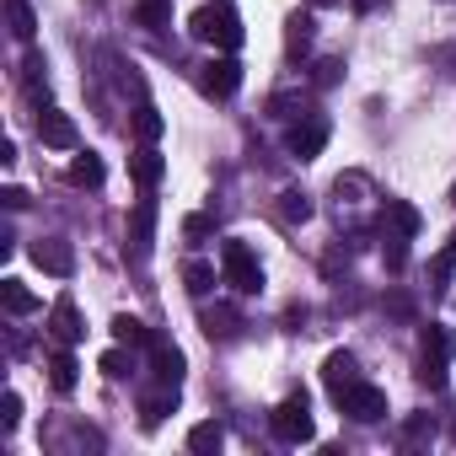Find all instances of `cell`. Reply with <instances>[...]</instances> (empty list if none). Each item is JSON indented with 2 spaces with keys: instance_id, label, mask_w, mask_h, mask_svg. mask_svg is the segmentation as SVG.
<instances>
[{
  "instance_id": "cell-32",
  "label": "cell",
  "mask_w": 456,
  "mask_h": 456,
  "mask_svg": "<svg viewBox=\"0 0 456 456\" xmlns=\"http://www.w3.org/2000/svg\"><path fill=\"white\" fill-rule=\"evenodd\" d=\"M0 408H6V413H0V424H6V429L22 424V397H17V392H6V403H0Z\"/></svg>"
},
{
  "instance_id": "cell-26",
  "label": "cell",
  "mask_w": 456,
  "mask_h": 456,
  "mask_svg": "<svg viewBox=\"0 0 456 456\" xmlns=\"http://www.w3.org/2000/svg\"><path fill=\"white\" fill-rule=\"evenodd\" d=\"M97 370H102L108 381H124V376H129V354H124V344H118V349H108V354L97 360Z\"/></svg>"
},
{
  "instance_id": "cell-28",
  "label": "cell",
  "mask_w": 456,
  "mask_h": 456,
  "mask_svg": "<svg viewBox=\"0 0 456 456\" xmlns=\"http://www.w3.org/2000/svg\"><path fill=\"white\" fill-rule=\"evenodd\" d=\"M151 225H156V209L140 204V209H134V248H140V253L151 248Z\"/></svg>"
},
{
  "instance_id": "cell-1",
  "label": "cell",
  "mask_w": 456,
  "mask_h": 456,
  "mask_svg": "<svg viewBox=\"0 0 456 456\" xmlns=\"http://www.w3.org/2000/svg\"><path fill=\"white\" fill-rule=\"evenodd\" d=\"M188 33L199 38V44H215V49H242V17L232 12V6H199L193 17H188Z\"/></svg>"
},
{
  "instance_id": "cell-21",
  "label": "cell",
  "mask_w": 456,
  "mask_h": 456,
  "mask_svg": "<svg viewBox=\"0 0 456 456\" xmlns=\"http://www.w3.org/2000/svg\"><path fill=\"white\" fill-rule=\"evenodd\" d=\"M134 22H140V28H167V22H172V0H140V6H134Z\"/></svg>"
},
{
  "instance_id": "cell-22",
  "label": "cell",
  "mask_w": 456,
  "mask_h": 456,
  "mask_svg": "<svg viewBox=\"0 0 456 456\" xmlns=\"http://www.w3.org/2000/svg\"><path fill=\"white\" fill-rule=\"evenodd\" d=\"M451 274H456V242H445V248L435 253V264H429V280H435V290H445V285H451Z\"/></svg>"
},
{
  "instance_id": "cell-31",
  "label": "cell",
  "mask_w": 456,
  "mask_h": 456,
  "mask_svg": "<svg viewBox=\"0 0 456 456\" xmlns=\"http://www.w3.org/2000/svg\"><path fill=\"white\" fill-rule=\"evenodd\" d=\"M209 232H215L209 215H188V220H183V237H188V242H199V237H209Z\"/></svg>"
},
{
  "instance_id": "cell-13",
  "label": "cell",
  "mask_w": 456,
  "mask_h": 456,
  "mask_svg": "<svg viewBox=\"0 0 456 456\" xmlns=\"http://www.w3.org/2000/svg\"><path fill=\"white\" fill-rule=\"evenodd\" d=\"M161 172H167V161H161V156H156L151 145L129 156V177H134L140 188H156V183H161Z\"/></svg>"
},
{
  "instance_id": "cell-34",
  "label": "cell",
  "mask_w": 456,
  "mask_h": 456,
  "mask_svg": "<svg viewBox=\"0 0 456 456\" xmlns=\"http://www.w3.org/2000/svg\"><path fill=\"white\" fill-rule=\"evenodd\" d=\"M429 435V419H408V440H424Z\"/></svg>"
},
{
  "instance_id": "cell-29",
  "label": "cell",
  "mask_w": 456,
  "mask_h": 456,
  "mask_svg": "<svg viewBox=\"0 0 456 456\" xmlns=\"http://www.w3.org/2000/svg\"><path fill=\"white\" fill-rule=\"evenodd\" d=\"M381 258H387V269L397 274V269L408 264V237H397V232H392V237H387V248H381Z\"/></svg>"
},
{
  "instance_id": "cell-11",
  "label": "cell",
  "mask_w": 456,
  "mask_h": 456,
  "mask_svg": "<svg viewBox=\"0 0 456 456\" xmlns=\"http://www.w3.org/2000/svg\"><path fill=\"white\" fill-rule=\"evenodd\" d=\"M322 381H328V392H333V397H338L344 387H354V381H360V365H354V354H349V349H333V354L322 360Z\"/></svg>"
},
{
  "instance_id": "cell-17",
  "label": "cell",
  "mask_w": 456,
  "mask_h": 456,
  "mask_svg": "<svg viewBox=\"0 0 456 456\" xmlns=\"http://www.w3.org/2000/svg\"><path fill=\"white\" fill-rule=\"evenodd\" d=\"M0 301H6V312H12V317H28V312H38V296H33L22 280H0Z\"/></svg>"
},
{
  "instance_id": "cell-16",
  "label": "cell",
  "mask_w": 456,
  "mask_h": 456,
  "mask_svg": "<svg viewBox=\"0 0 456 456\" xmlns=\"http://www.w3.org/2000/svg\"><path fill=\"white\" fill-rule=\"evenodd\" d=\"M381 220L392 225L397 237H413V232H419V209H413V204H403V199H387V204H381Z\"/></svg>"
},
{
  "instance_id": "cell-25",
  "label": "cell",
  "mask_w": 456,
  "mask_h": 456,
  "mask_svg": "<svg viewBox=\"0 0 456 456\" xmlns=\"http://www.w3.org/2000/svg\"><path fill=\"white\" fill-rule=\"evenodd\" d=\"M285 49H290V54H301V49H312V17H296V22L285 28Z\"/></svg>"
},
{
  "instance_id": "cell-10",
  "label": "cell",
  "mask_w": 456,
  "mask_h": 456,
  "mask_svg": "<svg viewBox=\"0 0 456 456\" xmlns=\"http://www.w3.org/2000/svg\"><path fill=\"white\" fill-rule=\"evenodd\" d=\"M209 97H232L237 86H242V65L232 60V54H220V60H209L204 65V81H199Z\"/></svg>"
},
{
  "instance_id": "cell-5",
  "label": "cell",
  "mask_w": 456,
  "mask_h": 456,
  "mask_svg": "<svg viewBox=\"0 0 456 456\" xmlns=\"http://www.w3.org/2000/svg\"><path fill=\"white\" fill-rule=\"evenodd\" d=\"M333 403H338L349 419H360V424H376V419H387V392H381V387H370V381H354V387H344Z\"/></svg>"
},
{
  "instance_id": "cell-33",
  "label": "cell",
  "mask_w": 456,
  "mask_h": 456,
  "mask_svg": "<svg viewBox=\"0 0 456 456\" xmlns=\"http://www.w3.org/2000/svg\"><path fill=\"white\" fill-rule=\"evenodd\" d=\"M0 199H6V209H28V193H22V188H6Z\"/></svg>"
},
{
  "instance_id": "cell-2",
  "label": "cell",
  "mask_w": 456,
  "mask_h": 456,
  "mask_svg": "<svg viewBox=\"0 0 456 456\" xmlns=\"http://www.w3.org/2000/svg\"><path fill=\"white\" fill-rule=\"evenodd\" d=\"M220 274H225V285L242 290V296L264 290V269H258V258H253L248 242H220Z\"/></svg>"
},
{
  "instance_id": "cell-35",
  "label": "cell",
  "mask_w": 456,
  "mask_h": 456,
  "mask_svg": "<svg viewBox=\"0 0 456 456\" xmlns=\"http://www.w3.org/2000/svg\"><path fill=\"white\" fill-rule=\"evenodd\" d=\"M312 6H333V0H312Z\"/></svg>"
},
{
  "instance_id": "cell-9",
  "label": "cell",
  "mask_w": 456,
  "mask_h": 456,
  "mask_svg": "<svg viewBox=\"0 0 456 456\" xmlns=\"http://www.w3.org/2000/svg\"><path fill=\"white\" fill-rule=\"evenodd\" d=\"M49 338H54V344H65V349L86 338L81 312H76V301H70V296H60V301H54V312H49Z\"/></svg>"
},
{
  "instance_id": "cell-14",
  "label": "cell",
  "mask_w": 456,
  "mask_h": 456,
  "mask_svg": "<svg viewBox=\"0 0 456 456\" xmlns=\"http://www.w3.org/2000/svg\"><path fill=\"white\" fill-rule=\"evenodd\" d=\"M65 183H70V188H97V183H102V156H92V151L76 156V161L65 167Z\"/></svg>"
},
{
  "instance_id": "cell-15",
  "label": "cell",
  "mask_w": 456,
  "mask_h": 456,
  "mask_svg": "<svg viewBox=\"0 0 456 456\" xmlns=\"http://www.w3.org/2000/svg\"><path fill=\"white\" fill-rule=\"evenodd\" d=\"M220 445H225V429H220L215 419H204V424L188 429V451H193V456H215Z\"/></svg>"
},
{
  "instance_id": "cell-23",
  "label": "cell",
  "mask_w": 456,
  "mask_h": 456,
  "mask_svg": "<svg viewBox=\"0 0 456 456\" xmlns=\"http://www.w3.org/2000/svg\"><path fill=\"white\" fill-rule=\"evenodd\" d=\"M161 129H167V124H161V113H156V108L145 102V108L134 113V134H140L145 145H156V140H161Z\"/></svg>"
},
{
  "instance_id": "cell-3",
  "label": "cell",
  "mask_w": 456,
  "mask_h": 456,
  "mask_svg": "<svg viewBox=\"0 0 456 456\" xmlns=\"http://www.w3.org/2000/svg\"><path fill=\"white\" fill-rule=\"evenodd\" d=\"M419 344H424V365H419V381L424 387H445V360L456 354V333L451 328H440V322H429L424 333H419Z\"/></svg>"
},
{
  "instance_id": "cell-4",
  "label": "cell",
  "mask_w": 456,
  "mask_h": 456,
  "mask_svg": "<svg viewBox=\"0 0 456 456\" xmlns=\"http://www.w3.org/2000/svg\"><path fill=\"white\" fill-rule=\"evenodd\" d=\"M269 424H274V435H280L285 445H306V440L317 435V429H312V408H306V392H290V397L274 408V419H269Z\"/></svg>"
},
{
  "instance_id": "cell-27",
  "label": "cell",
  "mask_w": 456,
  "mask_h": 456,
  "mask_svg": "<svg viewBox=\"0 0 456 456\" xmlns=\"http://www.w3.org/2000/svg\"><path fill=\"white\" fill-rule=\"evenodd\" d=\"M183 285H188L193 296H204V290L215 285V269H209V264H188V269H183Z\"/></svg>"
},
{
  "instance_id": "cell-30",
  "label": "cell",
  "mask_w": 456,
  "mask_h": 456,
  "mask_svg": "<svg viewBox=\"0 0 456 456\" xmlns=\"http://www.w3.org/2000/svg\"><path fill=\"white\" fill-rule=\"evenodd\" d=\"M280 199H285V204H280V209H285V220H306V215H312V199H306V193H296V188H290V193H280Z\"/></svg>"
},
{
  "instance_id": "cell-18",
  "label": "cell",
  "mask_w": 456,
  "mask_h": 456,
  "mask_svg": "<svg viewBox=\"0 0 456 456\" xmlns=\"http://www.w3.org/2000/svg\"><path fill=\"white\" fill-rule=\"evenodd\" d=\"M76 370H81V365H76V354L60 344V349L49 354V381H54L60 392H70V387H76Z\"/></svg>"
},
{
  "instance_id": "cell-20",
  "label": "cell",
  "mask_w": 456,
  "mask_h": 456,
  "mask_svg": "<svg viewBox=\"0 0 456 456\" xmlns=\"http://www.w3.org/2000/svg\"><path fill=\"white\" fill-rule=\"evenodd\" d=\"M113 338H118L124 349H140V344H151L145 322H140V317H129V312H124V317H113Z\"/></svg>"
},
{
  "instance_id": "cell-19",
  "label": "cell",
  "mask_w": 456,
  "mask_h": 456,
  "mask_svg": "<svg viewBox=\"0 0 456 456\" xmlns=\"http://www.w3.org/2000/svg\"><path fill=\"white\" fill-rule=\"evenodd\" d=\"M172 408H177V387H167V381H161V392H151V397L140 403V413H145V424H161V419H167Z\"/></svg>"
},
{
  "instance_id": "cell-7",
  "label": "cell",
  "mask_w": 456,
  "mask_h": 456,
  "mask_svg": "<svg viewBox=\"0 0 456 456\" xmlns=\"http://www.w3.org/2000/svg\"><path fill=\"white\" fill-rule=\"evenodd\" d=\"M285 145H290V156H296V161H317V156H322V145H328V124H322V118L290 124Z\"/></svg>"
},
{
  "instance_id": "cell-8",
  "label": "cell",
  "mask_w": 456,
  "mask_h": 456,
  "mask_svg": "<svg viewBox=\"0 0 456 456\" xmlns=\"http://www.w3.org/2000/svg\"><path fill=\"white\" fill-rule=\"evenodd\" d=\"M38 140H44V145H54V151H76V145H81V134H76L70 113H60V108H44V113H38Z\"/></svg>"
},
{
  "instance_id": "cell-12",
  "label": "cell",
  "mask_w": 456,
  "mask_h": 456,
  "mask_svg": "<svg viewBox=\"0 0 456 456\" xmlns=\"http://www.w3.org/2000/svg\"><path fill=\"white\" fill-rule=\"evenodd\" d=\"M145 349H151V360H156V376H161L167 387H177V376H183V354H177L161 333H151V344H145Z\"/></svg>"
},
{
  "instance_id": "cell-6",
  "label": "cell",
  "mask_w": 456,
  "mask_h": 456,
  "mask_svg": "<svg viewBox=\"0 0 456 456\" xmlns=\"http://www.w3.org/2000/svg\"><path fill=\"white\" fill-rule=\"evenodd\" d=\"M33 264H38L44 274H54V280H70V274H76V253H70L65 237H38V242H33Z\"/></svg>"
},
{
  "instance_id": "cell-24",
  "label": "cell",
  "mask_w": 456,
  "mask_h": 456,
  "mask_svg": "<svg viewBox=\"0 0 456 456\" xmlns=\"http://www.w3.org/2000/svg\"><path fill=\"white\" fill-rule=\"evenodd\" d=\"M12 33H17L22 44H33V33H38V17L28 12V0H12Z\"/></svg>"
}]
</instances>
